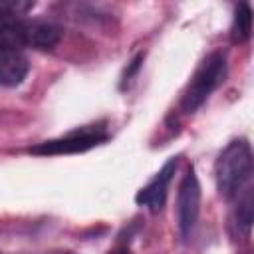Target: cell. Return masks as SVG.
<instances>
[{"label": "cell", "mask_w": 254, "mask_h": 254, "mask_svg": "<svg viewBox=\"0 0 254 254\" xmlns=\"http://www.w3.org/2000/svg\"><path fill=\"white\" fill-rule=\"evenodd\" d=\"M252 173V151L246 139L230 141L224 151L218 155L214 165V177L218 192L224 198H230L238 192V189L250 179Z\"/></svg>", "instance_id": "obj_1"}, {"label": "cell", "mask_w": 254, "mask_h": 254, "mask_svg": "<svg viewBox=\"0 0 254 254\" xmlns=\"http://www.w3.org/2000/svg\"><path fill=\"white\" fill-rule=\"evenodd\" d=\"M224 77H226V56L222 52L208 54L198 64L194 75L185 87L181 97V109L185 113H194L210 97V93L224 81Z\"/></svg>", "instance_id": "obj_2"}, {"label": "cell", "mask_w": 254, "mask_h": 254, "mask_svg": "<svg viewBox=\"0 0 254 254\" xmlns=\"http://www.w3.org/2000/svg\"><path fill=\"white\" fill-rule=\"evenodd\" d=\"M109 135L105 131V127L101 125H89L77 131H71L60 139H52V141H44L38 143L34 147H30V153L34 155H71V153H83L89 151L97 145H101L103 141H107Z\"/></svg>", "instance_id": "obj_3"}, {"label": "cell", "mask_w": 254, "mask_h": 254, "mask_svg": "<svg viewBox=\"0 0 254 254\" xmlns=\"http://www.w3.org/2000/svg\"><path fill=\"white\" fill-rule=\"evenodd\" d=\"M200 212V185L192 167H189L179 183L177 190V228L181 238L187 242L194 230Z\"/></svg>", "instance_id": "obj_4"}, {"label": "cell", "mask_w": 254, "mask_h": 254, "mask_svg": "<svg viewBox=\"0 0 254 254\" xmlns=\"http://www.w3.org/2000/svg\"><path fill=\"white\" fill-rule=\"evenodd\" d=\"M177 165H179V157H171V159L159 169V173L137 192L135 202H137L139 206L149 208L151 212H159V210L165 206L167 190H169V185H171L173 175H175V171H177Z\"/></svg>", "instance_id": "obj_5"}, {"label": "cell", "mask_w": 254, "mask_h": 254, "mask_svg": "<svg viewBox=\"0 0 254 254\" xmlns=\"http://www.w3.org/2000/svg\"><path fill=\"white\" fill-rule=\"evenodd\" d=\"M62 40V28L46 20H24V46L34 50H54Z\"/></svg>", "instance_id": "obj_6"}, {"label": "cell", "mask_w": 254, "mask_h": 254, "mask_svg": "<svg viewBox=\"0 0 254 254\" xmlns=\"http://www.w3.org/2000/svg\"><path fill=\"white\" fill-rule=\"evenodd\" d=\"M30 71L28 58L18 48H2L0 46V85L16 87L20 85Z\"/></svg>", "instance_id": "obj_7"}, {"label": "cell", "mask_w": 254, "mask_h": 254, "mask_svg": "<svg viewBox=\"0 0 254 254\" xmlns=\"http://www.w3.org/2000/svg\"><path fill=\"white\" fill-rule=\"evenodd\" d=\"M0 46L2 48H24V20L18 16L0 14Z\"/></svg>", "instance_id": "obj_8"}, {"label": "cell", "mask_w": 254, "mask_h": 254, "mask_svg": "<svg viewBox=\"0 0 254 254\" xmlns=\"http://www.w3.org/2000/svg\"><path fill=\"white\" fill-rule=\"evenodd\" d=\"M252 32V10L250 4L242 2L236 6L234 22H232V40L234 42H246Z\"/></svg>", "instance_id": "obj_9"}, {"label": "cell", "mask_w": 254, "mask_h": 254, "mask_svg": "<svg viewBox=\"0 0 254 254\" xmlns=\"http://www.w3.org/2000/svg\"><path fill=\"white\" fill-rule=\"evenodd\" d=\"M234 226L238 234L250 236V230H252V190L250 189L244 192V196L238 200V206L234 208Z\"/></svg>", "instance_id": "obj_10"}, {"label": "cell", "mask_w": 254, "mask_h": 254, "mask_svg": "<svg viewBox=\"0 0 254 254\" xmlns=\"http://www.w3.org/2000/svg\"><path fill=\"white\" fill-rule=\"evenodd\" d=\"M107 254H131V250H129L127 246H117V248H113V250H109Z\"/></svg>", "instance_id": "obj_11"}, {"label": "cell", "mask_w": 254, "mask_h": 254, "mask_svg": "<svg viewBox=\"0 0 254 254\" xmlns=\"http://www.w3.org/2000/svg\"><path fill=\"white\" fill-rule=\"evenodd\" d=\"M56 254H75V252H56Z\"/></svg>", "instance_id": "obj_12"}]
</instances>
